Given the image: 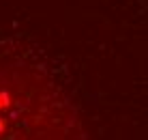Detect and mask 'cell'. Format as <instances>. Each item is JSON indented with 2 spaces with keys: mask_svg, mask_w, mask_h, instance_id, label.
I'll return each instance as SVG.
<instances>
[{
  "mask_svg": "<svg viewBox=\"0 0 148 140\" xmlns=\"http://www.w3.org/2000/svg\"><path fill=\"white\" fill-rule=\"evenodd\" d=\"M0 140H84L73 106L28 67L0 69Z\"/></svg>",
  "mask_w": 148,
  "mask_h": 140,
  "instance_id": "6da1fadb",
  "label": "cell"
}]
</instances>
